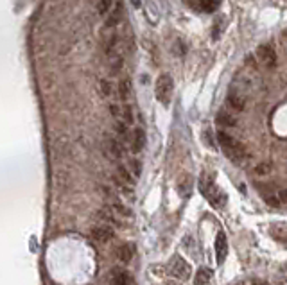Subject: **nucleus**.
<instances>
[{"instance_id": "obj_1", "label": "nucleus", "mask_w": 287, "mask_h": 285, "mask_svg": "<svg viewBox=\"0 0 287 285\" xmlns=\"http://www.w3.org/2000/svg\"><path fill=\"white\" fill-rule=\"evenodd\" d=\"M217 142H219L223 153H225L234 163H240V161L246 158L244 145L240 144L239 140H235L234 136H230L228 133H225V131H219V133H217Z\"/></svg>"}, {"instance_id": "obj_2", "label": "nucleus", "mask_w": 287, "mask_h": 285, "mask_svg": "<svg viewBox=\"0 0 287 285\" xmlns=\"http://www.w3.org/2000/svg\"><path fill=\"white\" fill-rule=\"evenodd\" d=\"M199 190H201V194L209 199V203L212 205V207L223 208L226 205L225 192H221L219 187H215L214 181H209L205 176H201V180H199Z\"/></svg>"}, {"instance_id": "obj_3", "label": "nucleus", "mask_w": 287, "mask_h": 285, "mask_svg": "<svg viewBox=\"0 0 287 285\" xmlns=\"http://www.w3.org/2000/svg\"><path fill=\"white\" fill-rule=\"evenodd\" d=\"M172 90H174V83H172V78L169 74H162L158 76L157 84H155V95H157V101L167 106L171 103L172 97Z\"/></svg>"}, {"instance_id": "obj_4", "label": "nucleus", "mask_w": 287, "mask_h": 285, "mask_svg": "<svg viewBox=\"0 0 287 285\" xmlns=\"http://www.w3.org/2000/svg\"><path fill=\"white\" fill-rule=\"evenodd\" d=\"M103 149H104V155L113 161H119L124 158V142L119 140V138L106 136L104 142H103Z\"/></svg>"}, {"instance_id": "obj_5", "label": "nucleus", "mask_w": 287, "mask_h": 285, "mask_svg": "<svg viewBox=\"0 0 287 285\" xmlns=\"http://www.w3.org/2000/svg\"><path fill=\"white\" fill-rule=\"evenodd\" d=\"M190 265H188L187 260H183L182 257H174V259L171 260V264H169V275L174 276V278H178V280H188L190 278Z\"/></svg>"}, {"instance_id": "obj_6", "label": "nucleus", "mask_w": 287, "mask_h": 285, "mask_svg": "<svg viewBox=\"0 0 287 285\" xmlns=\"http://www.w3.org/2000/svg\"><path fill=\"white\" fill-rule=\"evenodd\" d=\"M90 235H92V238H94L95 242L106 244V242H110V240H113L115 232H113V228H111L110 224H101V226L92 228Z\"/></svg>"}, {"instance_id": "obj_7", "label": "nucleus", "mask_w": 287, "mask_h": 285, "mask_svg": "<svg viewBox=\"0 0 287 285\" xmlns=\"http://www.w3.org/2000/svg\"><path fill=\"white\" fill-rule=\"evenodd\" d=\"M110 285H133V278L122 267H113L110 271Z\"/></svg>"}, {"instance_id": "obj_8", "label": "nucleus", "mask_w": 287, "mask_h": 285, "mask_svg": "<svg viewBox=\"0 0 287 285\" xmlns=\"http://www.w3.org/2000/svg\"><path fill=\"white\" fill-rule=\"evenodd\" d=\"M257 54H259L261 61L264 63L266 67L273 68L275 65H277V54H275L271 45H261V47L257 49Z\"/></svg>"}, {"instance_id": "obj_9", "label": "nucleus", "mask_w": 287, "mask_h": 285, "mask_svg": "<svg viewBox=\"0 0 287 285\" xmlns=\"http://www.w3.org/2000/svg\"><path fill=\"white\" fill-rule=\"evenodd\" d=\"M228 255V240H226V235L223 232L217 233L215 237V257H217V264H223Z\"/></svg>"}, {"instance_id": "obj_10", "label": "nucleus", "mask_w": 287, "mask_h": 285, "mask_svg": "<svg viewBox=\"0 0 287 285\" xmlns=\"http://www.w3.org/2000/svg\"><path fill=\"white\" fill-rule=\"evenodd\" d=\"M122 18H124V5H122V2H117V4L113 5L110 9V13H108V18H106V27H115L119 26L120 22H122Z\"/></svg>"}, {"instance_id": "obj_11", "label": "nucleus", "mask_w": 287, "mask_h": 285, "mask_svg": "<svg viewBox=\"0 0 287 285\" xmlns=\"http://www.w3.org/2000/svg\"><path fill=\"white\" fill-rule=\"evenodd\" d=\"M144 145H146V133H144V130L136 128V130H133V133H131L130 147L133 153H140V151L144 149Z\"/></svg>"}, {"instance_id": "obj_12", "label": "nucleus", "mask_w": 287, "mask_h": 285, "mask_svg": "<svg viewBox=\"0 0 287 285\" xmlns=\"http://www.w3.org/2000/svg\"><path fill=\"white\" fill-rule=\"evenodd\" d=\"M133 255H135V246L130 242H124L120 244L119 248L115 249V257L122 262V264H128V262H131V259H133Z\"/></svg>"}, {"instance_id": "obj_13", "label": "nucleus", "mask_w": 287, "mask_h": 285, "mask_svg": "<svg viewBox=\"0 0 287 285\" xmlns=\"http://www.w3.org/2000/svg\"><path fill=\"white\" fill-rule=\"evenodd\" d=\"M131 94H133V86H131L130 79L126 78V79H122V81H119V84H117V95H119L120 101L126 103V101L131 97Z\"/></svg>"}, {"instance_id": "obj_14", "label": "nucleus", "mask_w": 287, "mask_h": 285, "mask_svg": "<svg viewBox=\"0 0 287 285\" xmlns=\"http://www.w3.org/2000/svg\"><path fill=\"white\" fill-rule=\"evenodd\" d=\"M215 124L223 126V128H235L237 126V119H235L234 115L228 113V111H219L217 113V117H215Z\"/></svg>"}, {"instance_id": "obj_15", "label": "nucleus", "mask_w": 287, "mask_h": 285, "mask_svg": "<svg viewBox=\"0 0 287 285\" xmlns=\"http://www.w3.org/2000/svg\"><path fill=\"white\" fill-rule=\"evenodd\" d=\"M210 280H212V269L201 267V269H198L196 276H194V285H207L210 284Z\"/></svg>"}, {"instance_id": "obj_16", "label": "nucleus", "mask_w": 287, "mask_h": 285, "mask_svg": "<svg viewBox=\"0 0 287 285\" xmlns=\"http://www.w3.org/2000/svg\"><path fill=\"white\" fill-rule=\"evenodd\" d=\"M117 120H122V122H126L128 126L133 124L135 115H133V108H131L130 104H122V106H120V117Z\"/></svg>"}, {"instance_id": "obj_17", "label": "nucleus", "mask_w": 287, "mask_h": 285, "mask_svg": "<svg viewBox=\"0 0 287 285\" xmlns=\"http://www.w3.org/2000/svg\"><path fill=\"white\" fill-rule=\"evenodd\" d=\"M271 235L278 242H287V224H277L271 228Z\"/></svg>"}, {"instance_id": "obj_18", "label": "nucleus", "mask_w": 287, "mask_h": 285, "mask_svg": "<svg viewBox=\"0 0 287 285\" xmlns=\"http://www.w3.org/2000/svg\"><path fill=\"white\" fill-rule=\"evenodd\" d=\"M97 90H99L101 97H111V94H113V86H111V83L108 79H99Z\"/></svg>"}, {"instance_id": "obj_19", "label": "nucleus", "mask_w": 287, "mask_h": 285, "mask_svg": "<svg viewBox=\"0 0 287 285\" xmlns=\"http://www.w3.org/2000/svg\"><path fill=\"white\" fill-rule=\"evenodd\" d=\"M110 210L115 213V215H122V217H131V210L128 207H124L122 203L115 201L110 205Z\"/></svg>"}, {"instance_id": "obj_20", "label": "nucleus", "mask_w": 287, "mask_h": 285, "mask_svg": "<svg viewBox=\"0 0 287 285\" xmlns=\"http://www.w3.org/2000/svg\"><path fill=\"white\" fill-rule=\"evenodd\" d=\"M122 63H124V59H122V56H120V54L110 56V72L113 74V76H117V74L122 70Z\"/></svg>"}, {"instance_id": "obj_21", "label": "nucleus", "mask_w": 287, "mask_h": 285, "mask_svg": "<svg viewBox=\"0 0 287 285\" xmlns=\"http://www.w3.org/2000/svg\"><path fill=\"white\" fill-rule=\"evenodd\" d=\"M228 103H230V106L234 109H244V106H246V101L240 95H237V94H230L228 95Z\"/></svg>"}, {"instance_id": "obj_22", "label": "nucleus", "mask_w": 287, "mask_h": 285, "mask_svg": "<svg viewBox=\"0 0 287 285\" xmlns=\"http://www.w3.org/2000/svg\"><path fill=\"white\" fill-rule=\"evenodd\" d=\"M111 7H113V0H97V13L101 16L108 15Z\"/></svg>"}, {"instance_id": "obj_23", "label": "nucleus", "mask_w": 287, "mask_h": 285, "mask_svg": "<svg viewBox=\"0 0 287 285\" xmlns=\"http://www.w3.org/2000/svg\"><path fill=\"white\" fill-rule=\"evenodd\" d=\"M199 5H201V9L203 11L212 13V11H215V7H217V0H199Z\"/></svg>"}, {"instance_id": "obj_24", "label": "nucleus", "mask_w": 287, "mask_h": 285, "mask_svg": "<svg viewBox=\"0 0 287 285\" xmlns=\"http://www.w3.org/2000/svg\"><path fill=\"white\" fill-rule=\"evenodd\" d=\"M190 190H192V181H190V178H185L183 183H180V194L187 197L190 194Z\"/></svg>"}, {"instance_id": "obj_25", "label": "nucleus", "mask_w": 287, "mask_h": 285, "mask_svg": "<svg viewBox=\"0 0 287 285\" xmlns=\"http://www.w3.org/2000/svg\"><path fill=\"white\" fill-rule=\"evenodd\" d=\"M130 167H131V174H133V176L135 178H138L142 174V163L138 160H131L130 161Z\"/></svg>"}, {"instance_id": "obj_26", "label": "nucleus", "mask_w": 287, "mask_h": 285, "mask_svg": "<svg viewBox=\"0 0 287 285\" xmlns=\"http://www.w3.org/2000/svg\"><path fill=\"white\" fill-rule=\"evenodd\" d=\"M269 171H271L269 163H261L255 167V174H259V176H266V174H269Z\"/></svg>"}, {"instance_id": "obj_27", "label": "nucleus", "mask_w": 287, "mask_h": 285, "mask_svg": "<svg viewBox=\"0 0 287 285\" xmlns=\"http://www.w3.org/2000/svg\"><path fill=\"white\" fill-rule=\"evenodd\" d=\"M278 203H282V205H284V203H287V188L278 194Z\"/></svg>"}, {"instance_id": "obj_28", "label": "nucleus", "mask_w": 287, "mask_h": 285, "mask_svg": "<svg viewBox=\"0 0 287 285\" xmlns=\"http://www.w3.org/2000/svg\"><path fill=\"white\" fill-rule=\"evenodd\" d=\"M131 4H133V7H136V9H138V7L142 5V0H131Z\"/></svg>"}, {"instance_id": "obj_29", "label": "nucleus", "mask_w": 287, "mask_h": 285, "mask_svg": "<svg viewBox=\"0 0 287 285\" xmlns=\"http://www.w3.org/2000/svg\"><path fill=\"white\" fill-rule=\"evenodd\" d=\"M253 285H266V284H264V282H259V280H257V282H253Z\"/></svg>"}]
</instances>
